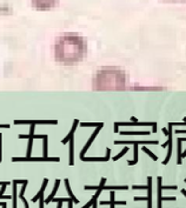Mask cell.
I'll return each instance as SVG.
<instances>
[{"instance_id": "1", "label": "cell", "mask_w": 186, "mask_h": 208, "mask_svg": "<svg viewBox=\"0 0 186 208\" xmlns=\"http://www.w3.org/2000/svg\"><path fill=\"white\" fill-rule=\"evenodd\" d=\"M87 51L88 45L85 36L78 33H64L56 39L53 54L57 62L74 65L85 59Z\"/></svg>"}, {"instance_id": "2", "label": "cell", "mask_w": 186, "mask_h": 208, "mask_svg": "<svg viewBox=\"0 0 186 208\" xmlns=\"http://www.w3.org/2000/svg\"><path fill=\"white\" fill-rule=\"evenodd\" d=\"M127 73L118 66H104L94 73L92 88L97 92H120L127 86Z\"/></svg>"}, {"instance_id": "3", "label": "cell", "mask_w": 186, "mask_h": 208, "mask_svg": "<svg viewBox=\"0 0 186 208\" xmlns=\"http://www.w3.org/2000/svg\"><path fill=\"white\" fill-rule=\"evenodd\" d=\"M59 0H31L32 7L37 11H50L57 7Z\"/></svg>"}, {"instance_id": "4", "label": "cell", "mask_w": 186, "mask_h": 208, "mask_svg": "<svg viewBox=\"0 0 186 208\" xmlns=\"http://www.w3.org/2000/svg\"><path fill=\"white\" fill-rule=\"evenodd\" d=\"M158 185H159V189H158V208H161V178H158Z\"/></svg>"}, {"instance_id": "5", "label": "cell", "mask_w": 186, "mask_h": 208, "mask_svg": "<svg viewBox=\"0 0 186 208\" xmlns=\"http://www.w3.org/2000/svg\"><path fill=\"white\" fill-rule=\"evenodd\" d=\"M163 2H169V4H184L186 2V0H159Z\"/></svg>"}, {"instance_id": "6", "label": "cell", "mask_w": 186, "mask_h": 208, "mask_svg": "<svg viewBox=\"0 0 186 208\" xmlns=\"http://www.w3.org/2000/svg\"><path fill=\"white\" fill-rule=\"evenodd\" d=\"M181 193H183V194H184V195L186 196V191H184V189H183V191H181Z\"/></svg>"}, {"instance_id": "7", "label": "cell", "mask_w": 186, "mask_h": 208, "mask_svg": "<svg viewBox=\"0 0 186 208\" xmlns=\"http://www.w3.org/2000/svg\"><path fill=\"white\" fill-rule=\"evenodd\" d=\"M185 181H186V180H185Z\"/></svg>"}]
</instances>
